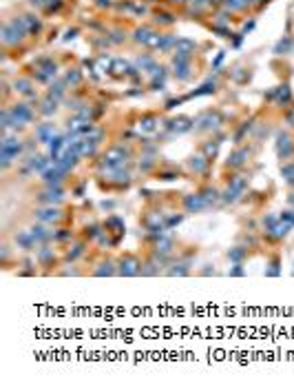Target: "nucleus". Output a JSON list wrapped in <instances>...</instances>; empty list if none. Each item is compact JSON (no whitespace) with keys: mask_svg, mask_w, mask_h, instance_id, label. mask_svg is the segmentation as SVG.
<instances>
[{"mask_svg":"<svg viewBox=\"0 0 294 388\" xmlns=\"http://www.w3.org/2000/svg\"><path fill=\"white\" fill-rule=\"evenodd\" d=\"M22 151H25V146H22V142L18 140L16 135H9V133L2 135V151H0V162H2V169H4V171H7V169L11 167V164L16 162L18 158H20Z\"/></svg>","mask_w":294,"mask_h":388,"instance_id":"obj_1","label":"nucleus"},{"mask_svg":"<svg viewBox=\"0 0 294 388\" xmlns=\"http://www.w3.org/2000/svg\"><path fill=\"white\" fill-rule=\"evenodd\" d=\"M29 34L25 27V20L20 18H13V20H7L2 27V45L4 47H16L18 42L25 40V36Z\"/></svg>","mask_w":294,"mask_h":388,"instance_id":"obj_2","label":"nucleus"},{"mask_svg":"<svg viewBox=\"0 0 294 388\" xmlns=\"http://www.w3.org/2000/svg\"><path fill=\"white\" fill-rule=\"evenodd\" d=\"M245 189H248V178H245V176H235L228 182L226 191H221V200H224L226 204H235V202L245 193Z\"/></svg>","mask_w":294,"mask_h":388,"instance_id":"obj_3","label":"nucleus"},{"mask_svg":"<svg viewBox=\"0 0 294 388\" xmlns=\"http://www.w3.org/2000/svg\"><path fill=\"white\" fill-rule=\"evenodd\" d=\"M36 80H40V82H49V80H53L55 75H58V63L51 58H40L36 63Z\"/></svg>","mask_w":294,"mask_h":388,"instance_id":"obj_4","label":"nucleus"},{"mask_svg":"<svg viewBox=\"0 0 294 388\" xmlns=\"http://www.w3.org/2000/svg\"><path fill=\"white\" fill-rule=\"evenodd\" d=\"M33 217H36L40 224H55V222L62 220V211L55 204H47V206H42V209L33 211Z\"/></svg>","mask_w":294,"mask_h":388,"instance_id":"obj_5","label":"nucleus"},{"mask_svg":"<svg viewBox=\"0 0 294 388\" xmlns=\"http://www.w3.org/2000/svg\"><path fill=\"white\" fill-rule=\"evenodd\" d=\"M66 176H69V173L62 171V169H60L58 164L53 162L49 169H45V171L40 173V180L47 184V187H58V184H62L64 180H66Z\"/></svg>","mask_w":294,"mask_h":388,"instance_id":"obj_6","label":"nucleus"},{"mask_svg":"<svg viewBox=\"0 0 294 388\" xmlns=\"http://www.w3.org/2000/svg\"><path fill=\"white\" fill-rule=\"evenodd\" d=\"M9 111H11V116H13V122H16V129H20V127L29 125V122L33 120V109H31L29 105H27V102H20V105L11 107Z\"/></svg>","mask_w":294,"mask_h":388,"instance_id":"obj_7","label":"nucleus"},{"mask_svg":"<svg viewBox=\"0 0 294 388\" xmlns=\"http://www.w3.org/2000/svg\"><path fill=\"white\" fill-rule=\"evenodd\" d=\"M117 273H120V275H126V277L140 275V273H142V262L137 258H133V255H124V258L117 262Z\"/></svg>","mask_w":294,"mask_h":388,"instance_id":"obj_8","label":"nucleus"},{"mask_svg":"<svg viewBox=\"0 0 294 388\" xmlns=\"http://www.w3.org/2000/svg\"><path fill=\"white\" fill-rule=\"evenodd\" d=\"M195 125H197V129H199V131H215L217 127L221 125V118H219V113L206 111L203 116H199V118H197Z\"/></svg>","mask_w":294,"mask_h":388,"instance_id":"obj_9","label":"nucleus"},{"mask_svg":"<svg viewBox=\"0 0 294 388\" xmlns=\"http://www.w3.org/2000/svg\"><path fill=\"white\" fill-rule=\"evenodd\" d=\"M188 171L195 173V176H201V173L208 171V167H210V158H206V155H191L186 162Z\"/></svg>","mask_w":294,"mask_h":388,"instance_id":"obj_10","label":"nucleus"},{"mask_svg":"<svg viewBox=\"0 0 294 388\" xmlns=\"http://www.w3.org/2000/svg\"><path fill=\"white\" fill-rule=\"evenodd\" d=\"M248 158H250V151L245 149V146H239V149L232 151V153L228 155L226 167H228V169H241L245 162H248Z\"/></svg>","mask_w":294,"mask_h":388,"instance_id":"obj_11","label":"nucleus"},{"mask_svg":"<svg viewBox=\"0 0 294 388\" xmlns=\"http://www.w3.org/2000/svg\"><path fill=\"white\" fill-rule=\"evenodd\" d=\"M16 244H18V249H22V251H33L38 247V240L33 238L31 229H27V231H18L16 233Z\"/></svg>","mask_w":294,"mask_h":388,"instance_id":"obj_12","label":"nucleus"},{"mask_svg":"<svg viewBox=\"0 0 294 388\" xmlns=\"http://www.w3.org/2000/svg\"><path fill=\"white\" fill-rule=\"evenodd\" d=\"M206 209V202H203L201 193H193V195L184 197V211L186 213H199Z\"/></svg>","mask_w":294,"mask_h":388,"instance_id":"obj_13","label":"nucleus"},{"mask_svg":"<svg viewBox=\"0 0 294 388\" xmlns=\"http://www.w3.org/2000/svg\"><path fill=\"white\" fill-rule=\"evenodd\" d=\"M62 193H64V189L60 187H47V191L45 193H40V197L38 200L42 202V204H58L60 200H62Z\"/></svg>","mask_w":294,"mask_h":388,"instance_id":"obj_14","label":"nucleus"},{"mask_svg":"<svg viewBox=\"0 0 294 388\" xmlns=\"http://www.w3.org/2000/svg\"><path fill=\"white\" fill-rule=\"evenodd\" d=\"M197 45L193 40H177V45H175V58H193V54H195Z\"/></svg>","mask_w":294,"mask_h":388,"instance_id":"obj_15","label":"nucleus"},{"mask_svg":"<svg viewBox=\"0 0 294 388\" xmlns=\"http://www.w3.org/2000/svg\"><path fill=\"white\" fill-rule=\"evenodd\" d=\"M55 259V253L51 247H47V244H40L36 251V262L40 264V266H51Z\"/></svg>","mask_w":294,"mask_h":388,"instance_id":"obj_16","label":"nucleus"},{"mask_svg":"<svg viewBox=\"0 0 294 388\" xmlns=\"http://www.w3.org/2000/svg\"><path fill=\"white\" fill-rule=\"evenodd\" d=\"M191 60L188 58H173V73L177 75L179 80H186L191 75Z\"/></svg>","mask_w":294,"mask_h":388,"instance_id":"obj_17","label":"nucleus"},{"mask_svg":"<svg viewBox=\"0 0 294 388\" xmlns=\"http://www.w3.org/2000/svg\"><path fill=\"white\" fill-rule=\"evenodd\" d=\"M53 138H55V127L51 122H45V125H40L36 129V140L42 142V144H49Z\"/></svg>","mask_w":294,"mask_h":388,"instance_id":"obj_18","label":"nucleus"},{"mask_svg":"<svg viewBox=\"0 0 294 388\" xmlns=\"http://www.w3.org/2000/svg\"><path fill=\"white\" fill-rule=\"evenodd\" d=\"M277 151H279V155H281L283 160H288V158H290V155L294 153V144H292V140L288 138V135H279Z\"/></svg>","mask_w":294,"mask_h":388,"instance_id":"obj_19","label":"nucleus"},{"mask_svg":"<svg viewBox=\"0 0 294 388\" xmlns=\"http://www.w3.org/2000/svg\"><path fill=\"white\" fill-rule=\"evenodd\" d=\"M199 193H201V197H203V202H206V206H212V204H217V202L221 200V191H217L215 187H203Z\"/></svg>","mask_w":294,"mask_h":388,"instance_id":"obj_20","label":"nucleus"},{"mask_svg":"<svg viewBox=\"0 0 294 388\" xmlns=\"http://www.w3.org/2000/svg\"><path fill=\"white\" fill-rule=\"evenodd\" d=\"M108 71H113V73H117V75H126V73L133 75V73H135V69H133L131 65L126 63V60H122V58H115V60H113V63H111V69H108Z\"/></svg>","mask_w":294,"mask_h":388,"instance_id":"obj_21","label":"nucleus"},{"mask_svg":"<svg viewBox=\"0 0 294 388\" xmlns=\"http://www.w3.org/2000/svg\"><path fill=\"white\" fill-rule=\"evenodd\" d=\"M55 111H58V100L51 96H47L45 100L40 102V109H38V113H42V116H53Z\"/></svg>","mask_w":294,"mask_h":388,"instance_id":"obj_22","label":"nucleus"},{"mask_svg":"<svg viewBox=\"0 0 294 388\" xmlns=\"http://www.w3.org/2000/svg\"><path fill=\"white\" fill-rule=\"evenodd\" d=\"M22 20H25V27H27V31L29 34H40V29H42V22H40V18L38 16H33V13H27V16H22Z\"/></svg>","mask_w":294,"mask_h":388,"instance_id":"obj_23","label":"nucleus"},{"mask_svg":"<svg viewBox=\"0 0 294 388\" xmlns=\"http://www.w3.org/2000/svg\"><path fill=\"white\" fill-rule=\"evenodd\" d=\"M66 93V82L64 80H55V82L49 84V96L55 98V100H62Z\"/></svg>","mask_w":294,"mask_h":388,"instance_id":"obj_24","label":"nucleus"},{"mask_svg":"<svg viewBox=\"0 0 294 388\" xmlns=\"http://www.w3.org/2000/svg\"><path fill=\"white\" fill-rule=\"evenodd\" d=\"M153 36H155V31L150 29V27H140V29H135V34H133V40L142 42V45H148Z\"/></svg>","mask_w":294,"mask_h":388,"instance_id":"obj_25","label":"nucleus"},{"mask_svg":"<svg viewBox=\"0 0 294 388\" xmlns=\"http://www.w3.org/2000/svg\"><path fill=\"white\" fill-rule=\"evenodd\" d=\"M193 120H188V118H177V120H173L168 125V129L170 131H177V133H184V131H191L193 129V125H191Z\"/></svg>","mask_w":294,"mask_h":388,"instance_id":"obj_26","label":"nucleus"},{"mask_svg":"<svg viewBox=\"0 0 294 388\" xmlns=\"http://www.w3.org/2000/svg\"><path fill=\"white\" fill-rule=\"evenodd\" d=\"M84 247H87L84 242H78V244H73V247L69 244V251L64 253V258L71 259V262H75V259H78L80 255H84Z\"/></svg>","mask_w":294,"mask_h":388,"instance_id":"obj_27","label":"nucleus"},{"mask_svg":"<svg viewBox=\"0 0 294 388\" xmlns=\"http://www.w3.org/2000/svg\"><path fill=\"white\" fill-rule=\"evenodd\" d=\"M224 7L228 11H244L245 7H250V0H224Z\"/></svg>","mask_w":294,"mask_h":388,"instance_id":"obj_28","label":"nucleus"},{"mask_svg":"<svg viewBox=\"0 0 294 388\" xmlns=\"http://www.w3.org/2000/svg\"><path fill=\"white\" fill-rule=\"evenodd\" d=\"M137 167H140L142 173H150L155 167H157V160H155V158H140Z\"/></svg>","mask_w":294,"mask_h":388,"instance_id":"obj_29","label":"nucleus"},{"mask_svg":"<svg viewBox=\"0 0 294 388\" xmlns=\"http://www.w3.org/2000/svg\"><path fill=\"white\" fill-rule=\"evenodd\" d=\"M272 98H277V102H290V100H292L290 87H279L277 91L272 93Z\"/></svg>","mask_w":294,"mask_h":388,"instance_id":"obj_30","label":"nucleus"},{"mask_svg":"<svg viewBox=\"0 0 294 388\" xmlns=\"http://www.w3.org/2000/svg\"><path fill=\"white\" fill-rule=\"evenodd\" d=\"M80 80H82V73H80L78 69H69L64 75V82L71 84V87H75V84H80Z\"/></svg>","mask_w":294,"mask_h":388,"instance_id":"obj_31","label":"nucleus"},{"mask_svg":"<svg viewBox=\"0 0 294 388\" xmlns=\"http://www.w3.org/2000/svg\"><path fill=\"white\" fill-rule=\"evenodd\" d=\"M140 129L142 131H146V133H153V131H157V120L155 118H144V120L140 122Z\"/></svg>","mask_w":294,"mask_h":388,"instance_id":"obj_32","label":"nucleus"},{"mask_svg":"<svg viewBox=\"0 0 294 388\" xmlns=\"http://www.w3.org/2000/svg\"><path fill=\"white\" fill-rule=\"evenodd\" d=\"M228 258L232 259L235 264H241V259L245 258V249L244 247H237V249H230V253H228Z\"/></svg>","mask_w":294,"mask_h":388,"instance_id":"obj_33","label":"nucleus"},{"mask_svg":"<svg viewBox=\"0 0 294 388\" xmlns=\"http://www.w3.org/2000/svg\"><path fill=\"white\" fill-rule=\"evenodd\" d=\"M217 149H219V142H208V144H203V155H206V158H212V155L217 153Z\"/></svg>","mask_w":294,"mask_h":388,"instance_id":"obj_34","label":"nucleus"},{"mask_svg":"<svg viewBox=\"0 0 294 388\" xmlns=\"http://www.w3.org/2000/svg\"><path fill=\"white\" fill-rule=\"evenodd\" d=\"M69 238H73L69 229H60V231H53V240H55V242H64V240H69Z\"/></svg>","mask_w":294,"mask_h":388,"instance_id":"obj_35","label":"nucleus"},{"mask_svg":"<svg viewBox=\"0 0 294 388\" xmlns=\"http://www.w3.org/2000/svg\"><path fill=\"white\" fill-rule=\"evenodd\" d=\"M64 0H45V9L47 11H58L60 7H62Z\"/></svg>","mask_w":294,"mask_h":388,"instance_id":"obj_36","label":"nucleus"},{"mask_svg":"<svg viewBox=\"0 0 294 388\" xmlns=\"http://www.w3.org/2000/svg\"><path fill=\"white\" fill-rule=\"evenodd\" d=\"M155 20H157L159 25H173V16H170V13H157Z\"/></svg>","mask_w":294,"mask_h":388,"instance_id":"obj_37","label":"nucleus"},{"mask_svg":"<svg viewBox=\"0 0 294 388\" xmlns=\"http://www.w3.org/2000/svg\"><path fill=\"white\" fill-rule=\"evenodd\" d=\"M179 222H182V215H170L168 220H166V229H170V226L179 224Z\"/></svg>","mask_w":294,"mask_h":388,"instance_id":"obj_38","label":"nucleus"},{"mask_svg":"<svg viewBox=\"0 0 294 388\" xmlns=\"http://www.w3.org/2000/svg\"><path fill=\"white\" fill-rule=\"evenodd\" d=\"M193 4H199V7H208V4H212V0H191Z\"/></svg>","mask_w":294,"mask_h":388,"instance_id":"obj_39","label":"nucleus"},{"mask_svg":"<svg viewBox=\"0 0 294 388\" xmlns=\"http://www.w3.org/2000/svg\"><path fill=\"white\" fill-rule=\"evenodd\" d=\"M286 120H288V125H292V127H294V109H292V111L286 116Z\"/></svg>","mask_w":294,"mask_h":388,"instance_id":"obj_40","label":"nucleus"},{"mask_svg":"<svg viewBox=\"0 0 294 388\" xmlns=\"http://www.w3.org/2000/svg\"><path fill=\"white\" fill-rule=\"evenodd\" d=\"M265 2H268V0H250V4H259V7H263Z\"/></svg>","mask_w":294,"mask_h":388,"instance_id":"obj_41","label":"nucleus"},{"mask_svg":"<svg viewBox=\"0 0 294 388\" xmlns=\"http://www.w3.org/2000/svg\"><path fill=\"white\" fill-rule=\"evenodd\" d=\"M170 2H173V4H188L191 0H170Z\"/></svg>","mask_w":294,"mask_h":388,"instance_id":"obj_42","label":"nucleus"},{"mask_svg":"<svg viewBox=\"0 0 294 388\" xmlns=\"http://www.w3.org/2000/svg\"><path fill=\"white\" fill-rule=\"evenodd\" d=\"M288 200H290V204L294 206V193H292V195H290V197H288Z\"/></svg>","mask_w":294,"mask_h":388,"instance_id":"obj_43","label":"nucleus"}]
</instances>
